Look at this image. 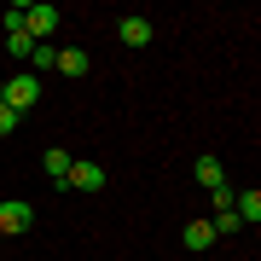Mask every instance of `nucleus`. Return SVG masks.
I'll return each instance as SVG.
<instances>
[{"instance_id": "obj_1", "label": "nucleus", "mask_w": 261, "mask_h": 261, "mask_svg": "<svg viewBox=\"0 0 261 261\" xmlns=\"http://www.w3.org/2000/svg\"><path fill=\"white\" fill-rule=\"evenodd\" d=\"M0 105H6V111H18V116L35 111V105H41V75H35V70H18L6 87H0Z\"/></svg>"}, {"instance_id": "obj_2", "label": "nucleus", "mask_w": 261, "mask_h": 261, "mask_svg": "<svg viewBox=\"0 0 261 261\" xmlns=\"http://www.w3.org/2000/svg\"><path fill=\"white\" fill-rule=\"evenodd\" d=\"M29 226H35V209H29L23 197H12V203H0V238H23Z\"/></svg>"}, {"instance_id": "obj_3", "label": "nucleus", "mask_w": 261, "mask_h": 261, "mask_svg": "<svg viewBox=\"0 0 261 261\" xmlns=\"http://www.w3.org/2000/svg\"><path fill=\"white\" fill-rule=\"evenodd\" d=\"M64 186H75V192H105V168H99V163H82V157H75V163H70V180H64Z\"/></svg>"}, {"instance_id": "obj_4", "label": "nucleus", "mask_w": 261, "mask_h": 261, "mask_svg": "<svg viewBox=\"0 0 261 261\" xmlns=\"http://www.w3.org/2000/svg\"><path fill=\"white\" fill-rule=\"evenodd\" d=\"M23 29L35 41H47L53 29H58V6H23Z\"/></svg>"}, {"instance_id": "obj_5", "label": "nucleus", "mask_w": 261, "mask_h": 261, "mask_svg": "<svg viewBox=\"0 0 261 261\" xmlns=\"http://www.w3.org/2000/svg\"><path fill=\"white\" fill-rule=\"evenodd\" d=\"M58 75H87L93 70V58H87V47H58V64H53Z\"/></svg>"}, {"instance_id": "obj_6", "label": "nucleus", "mask_w": 261, "mask_h": 261, "mask_svg": "<svg viewBox=\"0 0 261 261\" xmlns=\"http://www.w3.org/2000/svg\"><path fill=\"white\" fill-rule=\"evenodd\" d=\"M70 163H75V157H70L64 145H53L47 157H41V168H47V180H53V186H64V180H70Z\"/></svg>"}, {"instance_id": "obj_7", "label": "nucleus", "mask_w": 261, "mask_h": 261, "mask_svg": "<svg viewBox=\"0 0 261 261\" xmlns=\"http://www.w3.org/2000/svg\"><path fill=\"white\" fill-rule=\"evenodd\" d=\"M116 35L128 41V47H145V41L157 35V29H151V18H122V23H116Z\"/></svg>"}, {"instance_id": "obj_8", "label": "nucleus", "mask_w": 261, "mask_h": 261, "mask_svg": "<svg viewBox=\"0 0 261 261\" xmlns=\"http://www.w3.org/2000/svg\"><path fill=\"white\" fill-rule=\"evenodd\" d=\"M232 215L255 226V221H261V192H255V186H250V192H232Z\"/></svg>"}, {"instance_id": "obj_9", "label": "nucleus", "mask_w": 261, "mask_h": 261, "mask_svg": "<svg viewBox=\"0 0 261 261\" xmlns=\"http://www.w3.org/2000/svg\"><path fill=\"white\" fill-rule=\"evenodd\" d=\"M192 174H197V186H209V192H215V186H226V174H221V163H215V157H197V163H192Z\"/></svg>"}, {"instance_id": "obj_10", "label": "nucleus", "mask_w": 261, "mask_h": 261, "mask_svg": "<svg viewBox=\"0 0 261 261\" xmlns=\"http://www.w3.org/2000/svg\"><path fill=\"white\" fill-rule=\"evenodd\" d=\"M180 238H186V250H209V244H215V226H209V221H192Z\"/></svg>"}, {"instance_id": "obj_11", "label": "nucleus", "mask_w": 261, "mask_h": 261, "mask_svg": "<svg viewBox=\"0 0 261 261\" xmlns=\"http://www.w3.org/2000/svg\"><path fill=\"white\" fill-rule=\"evenodd\" d=\"M29 64H35V70H53V64H58V47H47V41H35V53H29Z\"/></svg>"}, {"instance_id": "obj_12", "label": "nucleus", "mask_w": 261, "mask_h": 261, "mask_svg": "<svg viewBox=\"0 0 261 261\" xmlns=\"http://www.w3.org/2000/svg\"><path fill=\"white\" fill-rule=\"evenodd\" d=\"M209 226H215V238H221V232H238V226H244V221H238V215H232V209H215V221H209Z\"/></svg>"}, {"instance_id": "obj_13", "label": "nucleus", "mask_w": 261, "mask_h": 261, "mask_svg": "<svg viewBox=\"0 0 261 261\" xmlns=\"http://www.w3.org/2000/svg\"><path fill=\"white\" fill-rule=\"evenodd\" d=\"M18 122H23L18 111H6V105H0V140H12V134H18Z\"/></svg>"}]
</instances>
